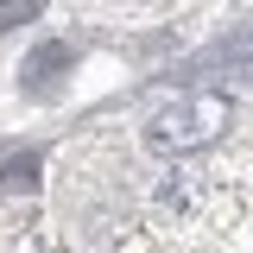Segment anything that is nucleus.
I'll return each mask as SVG.
<instances>
[{
  "mask_svg": "<svg viewBox=\"0 0 253 253\" xmlns=\"http://www.w3.org/2000/svg\"><path fill=\"white\" fill-rule=\"evenodd\" d=\"M0 184H6V190H32V184H38V158H6V165H0Z\"/></svg>",
  "mask_w": 253,
  "mask_h": 253,
  "instance_id": "1",
  "label": "nucleus"
},
{
  "mask_svg": "<svg viewBox=\"0 0 253 253\" xmlns=\"http://www.w3.org/2000/svg\"><path fill=\"white\" fill-rule=\"evenodd\" d=\"M32 13H38V0H0V32H13V26H26Z\"/></svg>",
  "mask_w": 253,
  "mask_h": 253,
  "instance_id": "2",
  "label": "nucleus"
},
{
  "mask_svg": "<svg viewBox=\"0 0 253 253\" xmlns=\"http://www.w3.org/2000/svg\"><path fill=\"white\" fill-rule=\"evenodd\" d=\"M63 57H70V51H63V44H44V51H38V57H32V76H38V70H57Z\"/></svg>",
  "mask_w": 253,
  "mask_h": 253,
  "instance_id": "3",
  "label": "nucleus"
}]
</instances>
